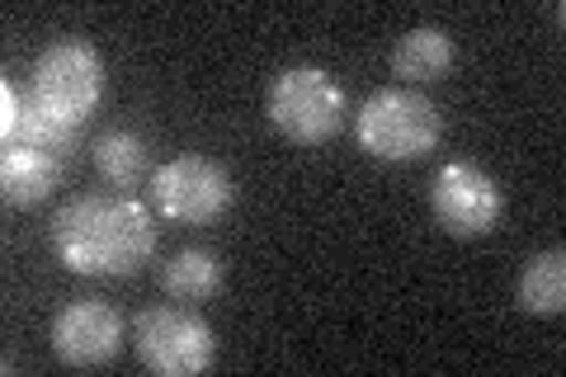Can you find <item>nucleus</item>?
Listing matches in <instances>:
<instances>
[{"mask_svg": "<svg viewBox=\"0 0 566 377\" xmlns=\"http://www.w3.org/2000/svg\"><path fill=\"white\" fill-rule=\"evenodd\" d=\"M449 66H453V39L434 24L401 33L392 48V71L401 81H439Z\"/></svg>", "mask_w": 566, "mask_h": 377, "instance_id": "nucleus-12", "label": "nucleus"}, {"mask_svg": "<svg viewBox=\"0 0 566 377\" xmlns=\"http://www.w3.org/2000/svg\"><path fill=\"white\" fill-rule=\"evenodd\" d=\"M62 179V160L43 151V147H24V142H10L6 156H0V185H6V203L14 208H33L43 203Z\"/></svg>", "mask_w": 566, "mask_h": 377, "instance_id": "nucleus-10", "label": "nucleus"}, {"mask_svg": "<svg viewBox=\"0 0 566 377\" xmlns=\"http://www.w3.org/2000/svg\"><path fill=\"white\" fill-rule=\"evenodd\" d=\"M137 358L151 373L161 377H199L203 368H212V354H218V335L203 316H193L185 307H147L137 316L133 331Z\"/></svg>", "mask_w": 566, "mask_h": 377, "instance_id": "nucleus-6", "label": "nucleus"}, {"mask_svg": "<svg viewBox=\"0 0 566 377\" xmlns=\"http://www.w3.org/2000/svg\"><path fill=\"white\" fill-rule=\"evenodd\" d=\"M123 335H128L123 316L109 302H95V297H76L52 316V354H57L66 368L114 364L123 354Z\"/></svg>", "mask_w": 566, "mask_h": 377, "instance_id": "nucleus-8", "label": "nucleus"}, {"mask_svg": "<svg viewBox=\"0 0 566 377\" xmlns=\"http://www.w3.org/2000/svg\"><path fill=\"white\" fill-rule=\"evenodd\" d=\"M95 170L104 175V185L133 189L147 175V142L128 128H109L95 137Z\"/></svg>", "mask_w": 566, "mask_h": 377, "instance_id": "nucleus-14", "label": "nucleus"}, {"mask_svg": "<svg viewBox=\"0 0 566 377\" xmlns=\"http://www.w3.org/2000/svg\"><path fill=\"white\" fill-rule=\"evenodd\" d=\"M29 95L39 100L48 114H57L71 128H81L104 95V57L81 39H52L39 52V62H33Z\"/></svg>", "mask_w": 566, "mask_h": 377, "instance_id": "nucleus-4", "label": "nucleus"}, {"mask_svg": "<svg viewBox=\"0 0 566 377\" xmlns=\"http://www.w3.org/2000/svg\"><path fill=\"white\" fill-rule=\"evenodd\" d=\"M76 133L71 123H62L57 114H48L39 100L29 95V85L20 90L14 81H0V137L10 142H24V147H43L52 156H62L76 147Z\"/></svg>", "mask_w": 566, "mask_h": 377, "instance_id": "nucleus-9", "label": "nucleus"}, {"mask_svg": "<svg viewBox=\"0 0 566 377\" xmlns=\"http://www.w3.org/2000/svg\"><path fill=\"white\" fill-rule=\"evenodd\" d=\"M515 302L528 316H562L566 312V250L562 245L543 250V255H534L520 269Z\"/></svg>", "mask_w": 566, "mask_h": 377, "instance_id": "nucleus-11", "label": "nucleus"}, {"mask_svg": "<svg viewBox=\"0 0 566 377\" xmlns=\"http://www.w3.org/2000/svg\"><path fill=\"white\" fill-rule=\"evenodd\" d=\"M161 289L175 297V302H208L218 297L222 289V260L212 255V250H175V255L166 260L161 269Z\"/></svg>", "mask_w": 566, "mask_h": 377, "instance_id": "nucleus-13", "label": "nucleus"}, {"mask_svg": "<svg viewBox=\"0 0 566 377\" xmlns=\"http://www.w3.org/2000/svg\"><path fill=\"white\" fill-rule=\"evenodd\" d=\"M345 114H349L345 90L322 66H289L270 85V123L297 147L331 142L340 133Z\"/></svg>", "mask_w": 566, "mask_h": 377, "instance_id": "nucleus-3", "label": "nucleus"}, {"mask_svg": "<svg viewBox=\"0 0 566 377\" xmlns=\"http://www.w3.org/2000/svg\"><path fill=\"white\" fill-rule=\"evenodd\" d=\"M52 255L85 279H128L156 255V218L133 193H76L52 218Z\"/></svg>", "mask_w": 566, "mask_h": 377, "instance_id": "nucleus-1", "label": "nucleus"}, {"mask_svg": "<svg viewBox=\"0 0 566 377\" xmlns=\"http://www.w3.org/2000/svg\"><path fill=\"white\" fill-rule=\"evenodd\" d=\"M237 199V185L212 156H170L166 166L151 170V208L166 222H185L199 227L222 218Z\"/></svg>", "mask_w": 566, "mask_h": 377, "instance_id": "nucleus-5", "label": "nucleus"}, {"mask_svg": "<svg viewBox=\"0 0 566 377\" xmlns=\"http://www.w3.org/2000/svg\"><path fill=\"white\" fill-rule=\"evenodd\" d=\"M444 118L420 90H401L387 85L374 90L359 109V147L374 160H420L424 151H434Z\"/></svg>", "mask_w": 566, "mask_h": 377, "instance_id": "nucleus-2", "label": "nucleus"}, {"mask_svg": "<svg viewBox=\"0 0 566 377\" xmlns=\"http://www.w3.org/2000/svg\"><path fill=\"white\" fill-rule=\"evenodd\" d=\"M430 212L449 237L472 241V237H486V231L501 222L505 199H501V185H495L482 166L449 160V166H439L430 179Z\"/></svg>", "mask_w": 566, "mask_h": 377, "instance_id": "nucleus-7", "label": "nucleus"}]
</instances>
